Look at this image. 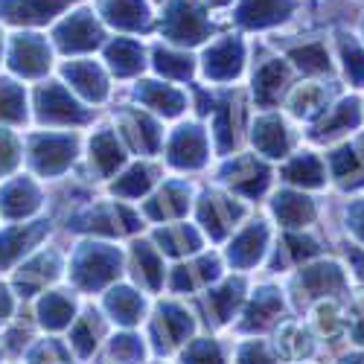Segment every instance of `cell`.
Returning <instances> with one entry per match:
<instances>
[{
    "label": "cell",
    "instance_id": "cell-7",
    "mask_svg": "<svg viewBox=\"0 0 364 364\" xmlns=\"http://www.w3.org/2000/svg\"><path fill=\"white\" fill-rule=\"evenodd\" d=\"M329 169L338 184L344 187H364V137L344 143L329 155Z\"/></svg>",
    "mask_w": 364,
    "mask_h": 364
},
{
    "label": "cell",
    "instance_id": "cell-8",
    "mask_svg": "<svg viewBox=\"0 0 364 364\" xmlns=\"http://www.w3.org/2000/svg\"><path fill=\"white\" fill-rule=\"evenodd\" d=\"M12 68L23 76H41L50 68V50L41 36H15Z\"/></svg>",
    "mask_w": 364,
    "mask_h": 364
},
{
    "label": "cell",
    "instance_id": "cell-45",
    "mask_svg": "<svg viewBox=\"0 0 364 364\" xmlns=\"http://www.w3.org/2000/svg\"><path fill=\"white\" fill-rule=\"evenodd\" d=\"M207 4H213V6H225V4H230V0H207Z\"/></svg>",
    "mask_w": 364,
    "mask_h": 364
},
{
    "label": "cell",
    "instance_id": "cell-4",
    "mask_svg": "<svg viewBox=\"0 0 364 364\" xmlns=\"http://www.w3.org/2000/svg\"><path fill=\"white\" fill-rule=\"evenodd\" d=\"M38 117L44 123H85L87 111L62 85H47L38 90Z\"/></svg>",
    "mask_w": 364,
    "mask_h": 364
},
{
    "label": "cell",
    "instance_id": "cell-43",
    "mask_svg": "<svg viewBox=\"0 0 364 364\" xmlns=\"http://www.w3.org/2000/svg\"><path fill=\"white\" fill-rule=\"evenodd\" d=\"M350 329L358 341H364V303H355V309L350 315Z\"/></svg>",
    "mask_w": 364,
    "mask_h": 364
},
{
    "label": "cell",
    "instance_id": "cell-3",
    "mask_svg": "<svg viewBox=\"0 0 364 364\" xmlns=\"http://www.w3.org/2000/svg\"><path fill=\"white\" fill-rule=\"evenodd\" d=\"M119 271V254L111 245H85L76 259V280L85 289H97L108 283Z\"/></svg>",
    "mask_w": 364,
    "mask_h": 364
},
{
    "label": "cell",
    "instance_id": "cell-23",
    "mask_svg": "<svg viewBox=\"0 0 364 364\" xmlns=\"http://www.w3.org/2000/svg\"><path fill=\"white\" fill-rule=\"evenodd\" d=\"M105 58L117 76H134L143 68V47L132 38H117L114 44H108Z\"/></svg>",
    "mask_w": 364,
    "mask_h": 364
},
{
    "label": "cell",
    "instance_id": "cell-9",
    "mask_svg": "<svg viewBox=\"0 0 364 364\" xmlns=\"http://www.w3.org/2000/svg\"><path fill=\"white\" fill-rule=\"evenodd\" d=\"M73 0H0V15L12 23H44Z\"/></svg>",
    "mask_w": 364,
    "mask_h": 364
},
{
    "label": "cell",
    "instance_id": "cell-36",
    "mask_svg": "<svg viewBox=\"0 0 364 364\" xmlns=\"http://www.w3.org/2000/svg\"><path fill=\"white\" fill-rule=\"evenodd\" d=\"M151 181H155V172H151L149 166H134V169H129V172L114 184V193L129 196V198H137V196H143V193L151 187Z\"/></svg>",
    "mask_w": 364,
    "mask_h": 364
},
{
    "label": "cell",
    "instance_id": "cell-11",
    "mask_svg": "<svg viewBox=\"0 0 364 364\" xmlns=\"http://www.w3.org/2000/svg\"><path fill=\"white\" fill-rule=\"evenodd\" d=\"M294 9V0H242L239 4V23L242 26H271L286 21Z\"/></svg>",
    "mask_w": 364,
    "mask_h": 364
},
{
    "label": "cell",
    "instance_id": "cell-27",
    "mask_svg": "<svg viewBox=\"0 0 364 364\" xmlns=\"http://www.w3.org/2000/svg\"><path fill=\"white\" fill-rule=\"evenodd\" d=\"M283 175H286V181L300 184V187H321L323 178H326V169L312 151H303V155H297L294 161H289Z\"/></svg>",
    "mask_w": 364,
    "mask_h": 364
},
{
    "label": "cell",
    "instance_id": "cell-12",
    "mask_svg": "<svg viewBox=\"0 0 364 364\" xmlns=\"http://www.w3.org/2000/svg\"><path fill=\"white\" fill-rule=\"evenodd\" d=\"M225 181L233 190L245 193V196H259L268 184V169L262 164H257L254 158H236L228 164Z\"/></svg>",
    "mask_w": 364,
    "mask_h": 364
},
{
    "label": "cell",
    "instance_id": "cell-18",
    "mask_svg": "<svg viewBox=\"0 0 364 364\" xmlns=\"http://www.w3.org/2000/svg\"><path fill=\"white\" fill-rule=\"evenodd\" d=\"M65 73H68V79L73 82V87L79 90V94H85L87 100H94V102L105 100L108 85H105L102 70H100L94 62H70V65L65 68Z\"/></svg>",
    "mask_w": 364,
    "mask_h": 364
},
{
    "label": "cell",
    "instance_id": "cell-1",
    "mask_svg": "<svg viewBox=\"0 0 364 364\" xmlns=\"http://www.w3.org/2000/svg\"><path fill=\"white\" fill-rule=\"evenodd\" d=\"M161 29L178 44H198L201 38H207L210 23H207L204 12L196 4H190V0H172L166 6Z\"/></svg>",
    "mask_w": 364,
    "mask_h": 364
},
{
    "label": "cell",
    "instance_id": "cell-29",
    "mask_svg": "<svg viewBox=\"0 0 364 364\" xmlns=\"http://www.w3.org/2000/svg\"><path fill=\"white\" fill-rule=\"evenodd\" d=\"M303 286H306L315 297L318 294H329V291H336V289L344 286V274H341V268L336 262H321L315 268L303 271Z\"/></svg>",
    "mask_w": 364,
    "mask_h": 364
},
{
    "label": "cell",
    "instance_id": "cell-33",
    "mask_svg": "<svg viewBox=\"0 0 364 364\" xmlns=\"http://www.w3.org/2000/svg\"><path fill=\"white\" fill-rule=\"evenodd\" d=\"M108 309L117 315V321H123V323H134L137 315L143 312V300L137 291L132 289H114L108 294Z\"/></svg>",
    "mask_w": 364,
    "mask_h": 364
},
{
    "label": "cell",
    "instance_id": "cell-39",
    "mask_svg": "<svg viewBox=\"0 0 364 364\" xmlns=\"http://www.w3.org/2000/svg\"><path fill=\"white\" fill-rule=\"evenodd\" d=\"M41 315L50 326H62V323L70 321L73 306H70V300L62 297V294H47V300L41 303Z\"/></svg>",
    "mask_w": 364,
    "mask_h": 364
},
{
    "label": "cell",
    "instance_id": "cell-2",
    "mask_svg": "<svg viewBox=\"0 0 364 364\" xmlns=\"http://www.w3.org/2000/svg\"><path fill=\"white\" fill-rule=\"evenodd\" d=\"M100 41H102V26L97 23L94 12H87V9L73 12L70 18H65L55 26V44L65 53L94 50V47H100Z\"/></svg>",
    "mask_w": 364,
    "mask_h": 364
},
{
    "label": "cell",
    "instance_id": "cell-10",
    "mask_svg": "<svg viewBox=\"0 0 364 364\" xmlns=\"http://www.w3.org/2000/svg\"><path fill=\"white\" fill-rule=\"evenodd\" d=\"M242 70V41L239 38H222L204 53V73L210 79L228 82Z\"/></svg>",
    "mask_w": 364,
    "mask_h": 364
},
{
    "label": "cell",
    "instance_id": "cell-35",
    "mask_svg": "<svg viewBox=\"0 0 364 364\" xmlns=\"http://www.w3.org/2000/svg\"><path fill=\"white\" fill-rule=\"evenodd\" d=\"M155 70L164 76H175V79H187L193 73V58L184 53H172L158 47L155 50Z\"/></svg>",
    "mask_w": 364,
    "mask_h": 364
},
{
    "label": "cell",
    "instance_id": "cell-5",
    "mask_svg": "<svg viewBox=\"0 0 364 364\" xmlns=\"http://www.w3.org/2000/svg\"><path fill=\"white\" fill-rule=\"evenodd\" d=\"M73 151H76V140L68 134H47V137H36L33 140V164L38 172L44 175H55L68 169V164L73 161Z\"/></svg>",
    "mask_w": 364,
    "mask_h": 364
},
{
    "label": "cell",
    "instance_id": "cell-25",
    "mask_svg": "<svg viewBox=\"0 0 364 364\" xmlns=\"http://www.w3.org/2000/svg\"><path fill=\"white\" fill-rule=\"evenodd\" d=\"M274 213L277 219L286 225V228H303V225H309L312 216H315V207L306 196H297V193H283L277 196L274 201Z\"/></svg>",
    "mask_w": 364,
    "mask_h": 364
},
{
    "label": "cell",
    "instance_id": "cell-30",
    "mask_svg": "<svg viewBox=\"0 0 364 364\" xmlns=\"http://www.w3.org/2000/svg\"><path fill=\"white\" fill-rule=\"evenodd\" d=\"M44 233V222H36V225H26L23 230H9L0 236V265L12 262L18 254L26 251V245H33V242Z\"/></svg>",
    "mask_w": 364,
    "mask_h": 364
},
{
    "label": "cell",
    "instance_id": "cell-38",
    "mask_svg": "<svg viewBox=\"0 0 364 364\" xmlns=\"http://www.w3.org/2000/svg\"><path fill=\"white\" fill-rule=\"evenodd\" d=\"M0 119H23V90L15 82H0Z\"/></svg>",
    "mask_w": 364,
    "mask_h": 364
},
{
    "label": "cell",
    "instance_id": "cell-16",
    "mask_svg": "<svg viewBox=\"0 0 364 364\" xmlns=\"http://www.w3.org/2000/svg\"><path fill=\"white\" fill-rule=\"evenodd\" d=\"M254 143H257V149L262 151V155L283 158L289 151L291 137H289V129H286V123L280 117H262L254 126Z\"/></svg>",
    "mask_w": 364,
    "mask_h": 364
},
{
    "label": "cell",
    "instance_id": "cell-24",
    "mask_svg": "<svg viewBox=\"0 0 364 364\" xmlns=\"http://www.w3.org/2000/svg\"><path fill=\"white\" fill-rule=\"evenodd\" d=\"M119 126H123L126 137L132 140V146H134L137 151H155V149L161 146V132H158V126L151 123L149 117H143V114H134V111L123 114Z\"/></svg>",
    "mask_w": 364,
    "mask_h": 364
},
{
    "label": "cell",
    "instance_id": "cell-6",
    "mask_svg": "<svg viewBox=\"0 0 364 364\" xmlns=\"http://www.w3.org/2000/svg\"><path fill=\"white\" fill-rule=\"evenodd\" d=\"M207 161V137L198 126L178 129L169 140V164L178 169H198Z\"/></svg>",
    "mask_w": 364,
    "mask_h": 364
},
{
    "label": "cell",
    "instance_id": "cell-40",
    "mask_svg": "<svg viewBox=\"0 0 364 364\" xmlns=\"http://www.w3.org/2000/svg\"><path fill=\"white\" fill-rule=\"evenodd\" d=\"M277 312H280V297H277V291L265 289V291H259V294L254 297V306H251L248 318L257 321V323H268Z\"/></svg>",
    "mask_w": 364,
    "mask_h": 364
},
{
    "label": "cell",
    "instance_id": "cell-42",
    "mask_svg": "<svg viewBox=\"0 0 364 364\" xmlns=\"http://www.w3.org/2000/svg\"><path fill=\"white\" fill-rule=\"evenodd\" d=\"M184 364H222V355L216 347L210 344H201V347H193L190 355L184 358Z\"/></svg>",
    "mask_w": 364,
    "mask_h": 364
},
{
    "label": "cell",
    "instance_id": "cell-21",
    "mask_svg": "<svg viewBox=\"0 0 364 364\" xmlns=\"http://www.w3.org/2000/svg\"><path fill=\"white\" fill-rule=\"evenodd\" d=\"M190 193L184 184H166L155 198L149 201L146 207V213L151 219H175L181 213H187V207H190Z\"/></svg>",
    "mask_w": 364,
    "mask_h": 364
},
{
    "label": "cell",
    "instance_id": "cell-14",
    "mask_svg": "<svg viewBox=\"0 0 364 364\" xmlns=\"http://www.w3.org/2000/svg\"><path fill=\"white\" fill-rule=\"evenodd\" d=\"M198 216H201V225L210 230V236L222 239V236L236 225V219L242 216V210H239L230 198L207 196L204 204H201V210H198Z\"/></svg>",
    "mask_w": 364,
    "mask_h": 364
},
{
    "label": "cell",
    "instance_id": "cell-26",
    "mask_svg": "<svg viewBox=\"0 0 364 364\" xmlns=\"http://www.w3.org/2000/svg\"><path fill=\"white\" fill-rule=\"evenodd\" d=\"M0 207L6 216H26L29 210L38 207V190L29 181H15L0 193Z\"/></svg>",
    "mask_w": 364,
    "mask_h": 364
},
{
    "label": "cell",
    "instance_id": "cell-17",
    "mask_svg": "<svg viewBox=\"0 0 364 364\" xmlns=\"http://www.w3.org/2000/svg\"><path fill=\"white\" fill-rule=\"evenodd\" d=\"M100 9L105 21L119 29H143L149 23V6L143 0H100Z\"/></svg>",
    "mask_w": 364,
    "mask_h": 364
},
{
    "label": "cell",
    "instance_id": "cell-19",
    "mask_svg": "<svg viewBox=\"0 0 364 364\" xmlns=\"http://www.w3.org/2000/svg\"><path fill=\"white\" fill-rule=\"evenodd\" d=\"M358 123H361V105H358V100H344L341 105H336L329 111V117L315 129L312 137L315 140H329L336 134H344V132L355 129Z\"/></svg>",
    "mask_w": 364,
    "mask_h": 364
},
{
    "label": "cell",
    "instance_id": "cell-13",
    "mask_svg": "<svg viewBox=\"0 0 364 364\" xmlns=\"http://www.w3.org/2000/svg\"><path fill=\"white\" fill-rule=\"evenodd\" d=\"M286 85H289V68L280 58H268V62L259 65V70L254 76V97L262 105H274L286 90Z\"/></svg>",
    "mask_w": 364,
    "mask_h": 364
},
{
    "label": "cell",
    "instance_id": "cell-44",
    "mask_svg": "<svg viewBox=\"0 0 364 364\" xmlns=\"http://www.w3.org/2000/svg\"><path fill=\"white\" fill-rule=\"evenodd\" d=\"M350 222H353V230H355V236H358V239L364 242V201L353 207V213H350Z\"/></svg>",
    "mask_w": 364,
    "mask_h": 364
},
{
    "label": "cell",
    "instance_id": "cell-37",
    "mask_svg": "<svg viewBox=\"0 0 364 364\" xmlns=\"http://www.w3.org/2000/svg\"><path fill=\"white\" fill-rule=\"evenodd\" d=\"M341 58H344V68L347 76L364 87V47L353 38V36H341Z\"/></svg>",
    "mask_w": 364,
    "mask_h": 364
},
{
    "label": "cell",
    "instance_id": "cell-46",
    "mask_svg": "<svg viewBox=\"0 0 364 364\" xmlns=\"http://www.w3.org/2000/svg\"><path fill=\"white\" fill-rule=\"evenodd\" d=\"M350 364V361H347ZM353 364H364V358H353Z\"/></svg>",
    "mask_w": 364,
    "mask_h": 364
},
{
    "label": "cell",
    "instance_id": "cell-32",
    "mask_svg": "<svg viewBox=\"0 0 364 364\" xmlns=\"http://www.w3.org/2000/svg\"><path fill=\"white\" fill-rule=\"evenodd\" d=\"M158 239H161V245H164L166 254H193V251H198V245H201L198 233H196L193 228H187V225L166 228V230L158 233Z\"/></svg>",
    "mask_w": 364,
    "mask_h": 364
},
{
    "label": "cell",
    "instance_id": "cell-28",
    "mask_svg": "<svg viewBox=\"0 0 364 364\" xmlns=\"http://www.w3.org/2000/svg\"><path fill=\"white\" fill-rule=\"evenodd\" d=\"M326 102H329V90L318 82H306L291 94V114L294 117H315L326 108Z\"/></svg>",
    "mask_w": 364,
    "mask_h": 364
},
{
    "label": "cell",
    "instance_id": "cell-22",
    "mask_svg": "<svg viewBox=\"0 0 364 364\" xmlns=\"http://www.w3.org/2000/svg\"><path fill=\"white\" fill-rule=\"evenodd\" d=\"M123 146L117 143V134L111 132H100L90 143V166H94L102 178H108L119 164H123Z\"/></svg>",
    "mask_w": 364,
    "mask_h": 364
},
{
    "label": "cell",
    "instance_id": "cell-31",
    "mask_svg": "<svg viewBox=\"0 0 364 364\" xmlns=\"http://www.w3.org/2000/svg\"><path fill=\"white\" fill-rule=\"evenodd\" d=\"M134 265H137V277L146 280L149 289H161L164 283V259L161 254L146 245V242H137L134 245Z\"/></svg>",
    "mask_w": 364,
    "mask_h": 364
},
{
    "label": "cell",
    "instance_id": "cell-20",
    "mask_svg": "<svg viewBox=\"0 0 364 364\" xmlns=\"http://www.w3.org/2000/svg\"><path fill=\"white\" fill-rule=\"evenodd\" d=\"M137 97H140L149 108H155V111H161V114H166V117L181 114V111H184V105H187V100H184V94H181V90H175V87H169V85H161V82H143V85L137 87Z\"/></svg>",
    "mask_w": 364,
    "mask_h": 364
},
{
    "label": "cell",
    "instance_id": "cell-15",
    "mask_svg": "<svg viewBox=\"0 0 364 364\" xmlns=\"http://www.w3.org/2000/svg\"><path fill=\"white\" fill-rule=\"evenodd\" d=\"M265 242H268V230H265V225H262V222H254L248 230H242V233L236 236V242L230 245L228 257H230L233 265L248 268V265L259 262V257L265 254Z\"/></svg>",
    "mask_w": 364,
    "mask_h": 364
},
{
    "label": "cell",
    "instance_id": "cell-41",
    "mask_svg": "<svg viewBox=\"0 0 364 364\" xmlns=\"http://www.w3.org/2000/svg\"><path fill=\"white\" fill-rule=\"evenodd\" d=\"M18 164V143L9 132H0V172H9Z\"/></svg>",
    "mask_w": 364,
    "mask_h": 364
},
{
    "label": "cell",
    "instance_id": "cell-47",
    "mask_svg": "<svg viewBox=\"0 0 364 364\" xmlns=\"http://www.w3.org/2000/svg\"><path fill=\"white\" fill-rule=\"evenodd\" d=\"M0 44H4V41H0Z\"/></svg>",
    "mask_w": 364,
    "mask_h": 364
},
{
    "label": "cell",
    "instance_id": "cell-34",
    "mask_svg": "<svg viewBox=\"0 0 364 364\" xmlns=\"http://www.w3.org/2000/svg\"><path fill=\"white\" fill-rule=\"evenodd\" d=\"M291 58H294V65L306 73H326L329 70V53L321 41H309V44L291 50Z\"/></svg>",
    "mask_w": 364,
    "mask_h": 364
}]
</instances>
